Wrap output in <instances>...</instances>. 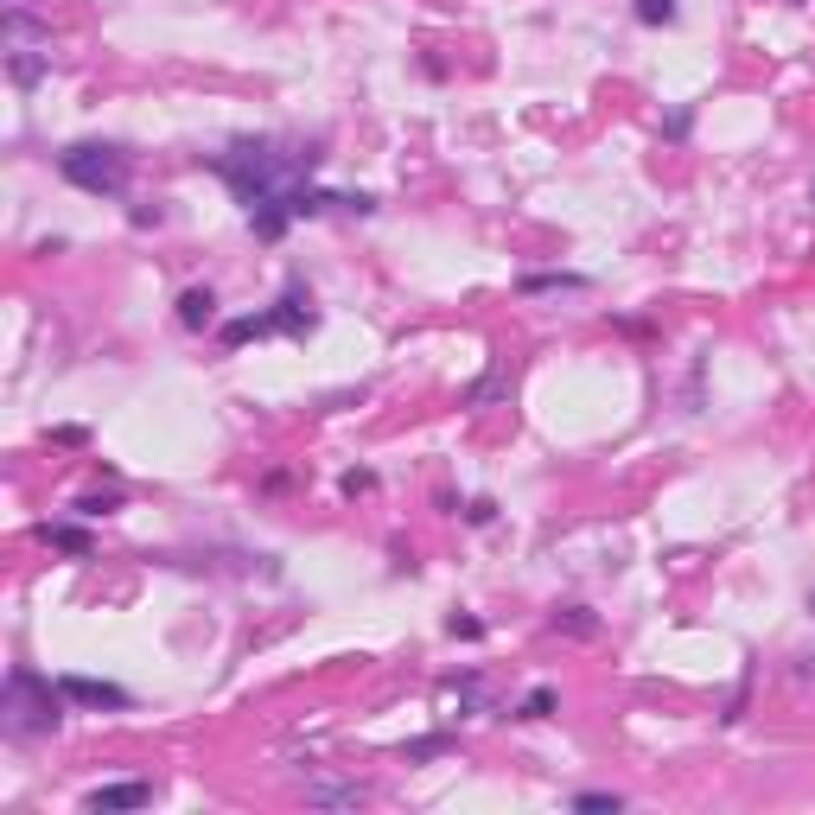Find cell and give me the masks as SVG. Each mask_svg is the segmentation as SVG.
Wrapping results in <instances>:
<instances>
[{
  "mask_svg": "<svg viewBox=\"0 0 815 815\" xmlns=\"http://www.w3.org/2000/svg\"><path fill=\"white\" fill-rule=\"evenodd\" d=\"M440 695H446V701H459L465 714H478V707H484V675H472V669H465V675H446Z\"/></svg>",
  "mask_w": 815,
  "mask_h": 815,
  "instance_id": "5bb4252c",
  "label": "cell"
},
{
  "mask_svg": "<svg viewBox=\"0 0 815 815\" xmlns=\"http://www.w3.org/2000/svg\"><path fill=\"white\" fill-rule=\"evenodd\" d=\"M274 332V312H249V319H223L217 325V344L223 351H242L249 338H268Z\"/></svg>",
  "mask_w": 815,
  "mask_h": 815,
  "instance_id": "8fae6325",
  "label": "cell"
},
{
  "mask_svg": "<svg viewBox=\"0 0 815 815\" xmlns=\"http://www.w3.org/2000/svg\"><path fill=\"white\" fill-rule=\"evenodd\" d=\"M312 325H319V306H312V293L293 281L287 293H281V306H274V332H293V338H306Z\"/></svg>",
  "mask_w": 815,
  "mask_h": 815,
  "instance_id": "8992f818",
  "label": "cell"
},
{
  "mask_svg": "<svg viewBox=\"0 0 815 815\" xmlns=\"http://www.w3.org/2000/svg\"><path fill=\"white\" fill-rule=\"evenodd\" d=\"M58 688H64V701L96 707V714H128V707H134V695H128V688L96 682V675H58Z\"/></svg>",
  "mask_w": 815,
  "mask_h": 815,
  "instance_id": "277c9868",
  "label": "cell"
},
{
  "mask_svg": "<svg viewBox=\"0 0 815 815\" xmlns=\"http://www.w3.org/2000/svg\"><path fill=\"white\" fill-rule=\"evenodd\" d=\"M7 77H13V90H32L39 77H51V51H39V45H13V51H7Z\"/></svg>",
  "mask_w": 815,
  "mask_h": 815,
  "instance_id": "ba28073f",
  "label": "cell"
},
{
  "mask_svg": "<svg viewBox=\"0 0 815 815\" xmlns=\"http://www.w3.org/2000/svg\"><path fill=\"white\" fill-rule=\"evenodd\" d=\"M153 803V784L147 777H121V784H96L90 796H83V809H96V815H128V809H147Z\"/></svg>",
  "mask_w": 815,
  "mask_h": 815,
  "instance_id": "5b68a950",
  "label": "cell"
},
{
  "mask_svg": "<svg viewBox=\"0 0 815 815\" xmlns=\"http://www.w3.org/2000/svg\"><path fill=\"white\" fill-rule=\"evenodd\" d=\"M809 198H815V185H809Z\"/></svg>",
  "mask_w": 815,
  "mask_h": 815,
  "instance_id": "cb8c5ba5",
  "label": "cell"
},
{
  "mask_svg": "<svg viewBox=\"0 0 815 815\" xmlns=\"http://www.w3.org/2000/svg\"><path fill=\"white\" fill-rule=\"evenodd\" d=\"M121 510V497L109 491V497H77V516H83V523H96V516H115Z\"/></svg>",
  "mask_w": 815,
  "mask_h": 815,
  "instance_id": "ffe728a7",
  "label": "cell"
},
{
  "mask_svg": "<svg viewBox=\"0 0 815 815\" xmlns=\"http://www.w3.org/2000/svg\"><path fill=\"white\" fill-rule=\"evenodd\" d=\"M338 491H344V497H370V491H376V472H370V465H351V472L338 478Z\"/></svg>",
  "mask_w": 815,
  "mask_h": 815,
  "instance_id": "d6986e66",
  "label": "cell"
},
{
  "mask_svg": "<svg viewBox=\"0 0 815 815\" xmlns=\"http://www.w3.org/2000/svg\"><path fill=\"white\" fill-rule=\"evenodd\" d=\"M453 733H421V739H408L402 745V758H408V765H427V758H446V752H453Z\"/></svg>",
  "mask_w": 815,
  "mask_h": 815,
  "instance_id": "2e32d148",
  "label": "cell"
},
{
  "mask_svg": "<svg viewBox=\"0 0 815 815\" xmlns=\"http://www.w3.org/2000/svg\"><path fill=\"white\" fill-rule=\"evenodd\" d=\"M574 809H612V815H618V809H624V796H618V790H580V796H574Z\"/></svg>",
  "mask_w": 815,
  "mask_h": 815,
  "instance_id": "44dd1931",
  "label": "cell"
},
{
  "mask_svg": "<svg viewBox=\"0 0 815 815\" xmlns=\"http://www.w3.org/2000/svg\"><path fill=\"white\" fill-rule=\"evenodd\" d=\"M446 631H453V637H465V644H478V637H484V618H472V612H453V618H446Z\"/></svg>",
  "mask_w": 815,
  "mask_h": 815,
  "instance_id": "7402d4cb",
  "label": "cell"
},
{
  "mask_svg": "<svg viewBox=\"0 0 815 815\" xmlns=\"http://www.w3.org/2000/svg\"><path fill=\"white\" fill-rule=\"evenodd\" d=\"M554 707H561V695H554V688L542 682V688H529V695H523V707H516V714H510V720H548V714H554Z\"/></svg>",
  "mask_w": 815,
  "mask_h": 815,
  "instance_id": "e0dca14e",
  "label": "cell"
},
{
  "mask_svg": "<svg viewBox=\"0 0 815 815\" xmlns=\"http://www.w3.org/2000/svg\"><path fill=\"white\" fill-rule=\"evenodd\" d=\"M796 7H803V0H796Z\"/></svg>",
  "mask_w": 815,
  "mask_h": 815,
  "instance_id": "484cf974",
  "label": "cell"
},
{
  "mask_svg": "<svg viewBox=\"0 0 815 815\" xmlns=\"http://www.w3.org/2000/svg\"><path fill=\"white\" fill-rule=\"evenodd\" d=\"M7 45H51V26H39L32 20V7H7Z\"/></svg>",
  "mask_w": 815,
  "mask_h": 815,
  "instance_id": "7c38bea8",
  "label": "cell"
},
{
  "mask_svg": "<svg viewBox=\"0 0 815 815\" xmlns=\"http://www.w3.org/2000/svg\"><path fill=\"white\" fill-rule=\"evenodd\" d=\"M637 20H644V26H675V20H682V7H675V0H637Z\"/></svg>",
  "mask_w": 815,
  "mask_h": 815,
  "instance_id": "ac0fdd59",
  "label": "cell"
},
{
  "mask_svg": "<svg viewBox=\"0 0 815 815\" xmlns=\"http://www.w3.org/2000/svg\"><path fill=\"white\" fill-rule=\"evenodd\" d=\"M593 281H586V274H523V281H516V293H586Z\"/></svg>",
  "mask_w": 815,
  "mask_h": 815,
  "instance_id": "4fadbf2b",
  "label": "cell"
},
{
  "mask_svg": "<svg viewBox=\"0 0 815 815\" xmlns=\"http://www.w3.org/2000/svg\"><path fill=\"white\" fill-rule=\"evenodd\" d=\"M58 179L90 192V198H121L134 179V153L121 141H71L58 153Z\"/></svg>",
  "mask_w": 815,
  "mask_h": 815,
  "instance_id": "3957f363",
  "label": "cell"
},
{
  "mask_svg": "<svg viewBox=\"0 0 815 815\" xmlns=\"http://www.w3.org/2000/svg\"><path fill=\"white\" fill-rule=\"evenodd\" d=\"M179 325L185 332H211L217 325V293L211 287H185L179 293Z\"/></svg>",
  "mask_w": 815,
  "mask_h": 815,
  "instance_id": "9c48e42d",
  "label": "cell"
},
{
  "mask_svg": "<svg viewBox=\"0 0 815 815\" xmlns=\"http://www.w3.org/2000/svg\"><path fill=\"white\" fill-rule=\"evenodd\" d=\"M64 726V688L45 682L39 669L13 663L7 688H0V733L7 739H51Z\"/></svg>",
  "mask_w": 815,
  "mask_h": 815,
  "instance_id": "7a4b0ae2",
  "label": "cell"
},
{
  "mask_svg": "<svg viewBox=\"0 0 815 815\" xmlns=\"http://www.w3.org/2000/svg\"><path fill=\"white\" fill-rule=\"evenodd\" d=\"M548 624H554L561 637H599V618L586 612V605H561V612H554Z\"/></svg>",
  "mask_w": 815,
  "mask_h": 815,
  "instance_id": "9a60e30c",
  "label": "cell"
},
{
  "mask_svg": "<svg viewBox=\"0 0 815 815\" xmlns=\"http://www.w3.org/2000/svg\"><path fill=\"white\" fill-rule=\"evenodd\" d=\"M306 803L312 809H363V803H370V790H363V784H338V777H312Z\"/></svg>",
  "mask_w": 815,
  "mask_h": 815,
  "instance_id": "52a82bcc",
  "label": "cell"
},
{
  "mask_svg": "<svg viewBox=\"0 0 815 815\" xmlns=\"http://www.w3.org/2000/svg\"><path fill=\"white\" fill-rule=\"evenodd\" d=\"M809 612H815V599H809Z\"/></svg>",
  "mask_w": 815,
  "mask_h": 815,
  "instance_id": "d4e9b609",
  "label": "cell"
},
{
  "mask_svg": "<svg viewBox=\"0 0 815 815\" xmlns=\"http://www.w3.org/2000/svg\"><path fill=\"white\" fill-rule=\"evenodd\" d=\"M465 523H472V529L497 523V504H491V497H472V504H465Z\"/></svg>",
  "mask_w": 815,
  "mask_h": 815,
  "instance_id": "603a6c76",
  "label": "cell"
},
{
  "mask_svg": "<svg viewBox=\"0 0 815 815\" xmlns=\"http://www.w3.org/2000/svg\"><path fill=\"white\" fill-rule=\"evenodd\" d=\"M39 542L58 548V554H77V561H83V554H96V535L83 529V523H39Z\"/></svg>",
  "mask_w": 815,
  "mask_h": 815,
  "instance_id": "30bf717a",
  "label": "cell"
},
{
  "mask_svg": "<svg viewBox=\"0 0 815 815\" xmlns=\"http://www.w3.org/2000/svg\"><path fill=\"white\" fill-rule=\"evenodd\" d=\"M325 153L319 147H281V141H230L211 153V172L236 192V204L249 211V236L255 242H281L293 217V198L312 185V166Z\"/></svg>",
  "mask_w": 815,
  "mask_h": 815,
  "instance_id": "6da1fadb",
  "label": "cell"
}]
</instances>
